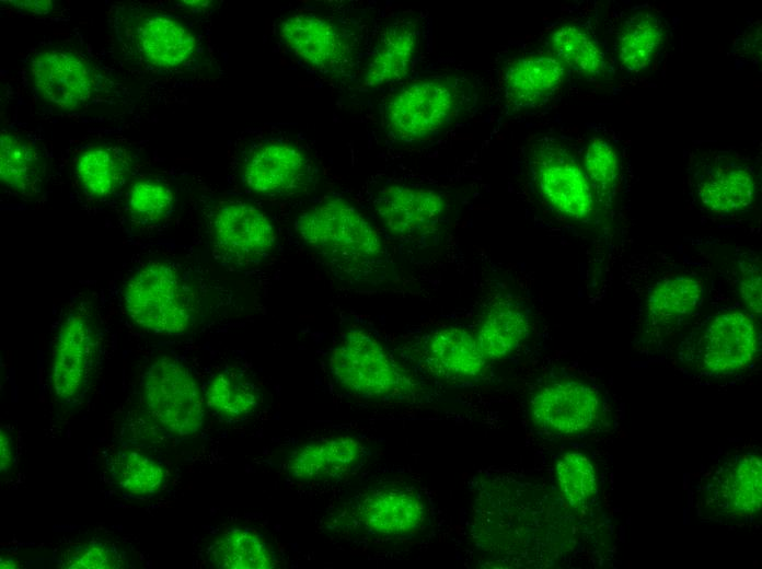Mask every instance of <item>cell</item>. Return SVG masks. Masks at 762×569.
Returning <instances> with one entry per match:
<instances>
[{
	"label": "cell",
	"instance_id": "39",
	"mask_svg": "<svg viewBox=\"0 0 762 569\" xmlns=\"http://www.w3.org/2000/svg\"><path fill=\"white\" fill-rule=\"evenodd\" d=\"M184 7L193 10V11H199L201 9H206L210 5L211 1H182Z\"/></svg>",
	"mask_w": 762,
	"mask_h": 569
},
{
	"label": "cell",
	"instance_id": "18",
	"mask_svg": "<svg viewBox=\"0 0 762 569\" xmlns=\"http://www.w3.org/2000/svg\"><path fill=\"white\" fill-rule=\"evenodd\" d=\"M369 455L367 446L348 434L309 441L287 457L285 469L299 481H330L359 471Z\"/></svg>",
	"mask_w": 762,
	"mask_h": 569
},
{
	"label": "cell",
	"instance_id": "19",
	"mask_svg": "<svg viewBox=\"0 0 762 569\" xmlns=\"http://www.w3.org/2000/svg\"><path fill=\"white\" fill-rule=\"evenodd\" d=\"M708 504L728 516H749L761 509L762 461L754 452L739 454L720 466L706 487Z\"/></svg>",
	"mask_w": 762,
	"mask_h": 569
},
{
	"label": "cell",
	"instance_id": "1",
	"mask_svg": "<svg viewBox=\"0 0 762 569\" xmlns=\"http://www.w3.org/2000/svg\"><path fill=\"white\" fill-rule=\"evenodd\" d=\"M295 229L339 279L367 286L388 279L389 258L380 234L347 200L330 197L310 206L297 216Z\"/></svg>",
	"mask_w": 762,
	"mask_h": 569
},
{
	"label": "cell",
	"instance_id": "13",
	"mask_svg": "<svg viewBox=\"0 0 762 569\" xmlns=\"http://www.w3.org/2000/svg\"><path fill=\"white\" fill-rule=\"evenodd\" d=\"M531 170L542 197L558 213L580 220L592 212L593 195L587 176L558 143L541 141L532 153Z\"/></svg>",
	"mask_w": 762,
	"mask_h": 569
},
{
	"label": "cell",
	"instance_id": "38",
	"mask_svg": "<svg viewBox=\"0 0 762 569\" xmlns=\"http://www.w3.org/2000/svg\"><path fill=\"white\" fill-rule=\"evenodd\" d=\"M1 3L19 12L32 15H46L55 8V1L51 0L2 1Z\"/></svg>",
	"mask_w": 762,
	"mask_h": 569
},
{
	"label": "cell",
	"instance_id": "17",
	"mask_svg": "<svg viewBox=\"0 0 762 569\" xmlns=\"http://www.w3.org/2000/svg\"><path fill=\"white\" fill-rule=\"evenodd\" d=\"M285 45L302 61L323 72L346 69L353 45L345 32L327 19L315 14H292L280 23Z\"/></svg>",
	"mask_w": 762,
	"mask_h": 569
},
{
	"label": "cell",
	"instance_id": "8",
	"mask_svg": "<svg viewBox=\"0 0 762 569\" xmlns=\"http://www.w3.org/2000/svg\"><path fill=\"white\" fill-rule=\"evenodd\" d=\"M100 353L97 327L83 305L71 309L55 337L50 360V385L57 400L68 408L84 400L94 378Z\"/></svg>",
	"mask_w": 762,
	"mask_h": 569
},
{
	"label": "cell",
	"instance_id": "37",
	"mask_svg": "<svg viewBox=\"0 0 762 569\" xmlns=\"http://www.w3.org/2000/svg\"><path fill=\"white\" fill-rule=\"evenodd\" d=\"M18 458V449L14 437L5 428L1 426L0 429V472L1 474H8L15 466Z\"/></svg>",
	"mask_w": 762,
	"mask_h": 569
},
{
	"label": "cell",
	"instance_id": "30",
	"mask_svg": "<svg viewBox=\"0 0 762 569\" xmlns=\"http://www.w3.org/2000/svg\"><path fill=\"white\" fill-rule=\"evenodd\" d=\"M107 471L115 485L127 495L147 497L165 484V469L153 458L132 450H118L106 457Z\"/></svg>",
	"mask_w": 762,
	"mask_h": 569
},
{
	"label": "cell",
	"instance_id": "40",
	"mask_svg": "<svg viewBox=\"0 0 762 569\" xmlns=\"http://www.w3.org/2000/svg\"><path fill=\"white\" fill-rule=\"evenodd\" d=\"M0 567H1V568H15V567H18V566H16V562L14 561L13 558L1 557V559H0Z\"/></svg>",
	"mask_w": 762,
	"mask_h": 569
},
{
	"label": "cell",
	"instance_id": "29",
	"mask_svg": "<svg viewBox=\"0 0 762 569\" xmlns=\"http://www.w3.org/2000/svg\"><path fill=\"white\" fill-rule=\"evenodd\" d=\"M206 406L226 420H243L261 405L257 386L240 372L221 371L207 385Z\"/></svg>",
	"mask_w": 762,
	"mask_h": 569
},
{
	"label": "cell",
	"instance_id": "23",
	"mask_svg": "<svg viewBox=\"0 0 762 569\" xmlns=\"http://www.w3.org/2000/svg\"><path fill=\"white\" fill-rule=\"evenodd\" d=\"M417 48V30L396 22L381 35L365 70L362 84L374 89L397 82L409 72Z\"/></svg>",
	"mask_w": 762,
	"mask_h": 569
},
{
	"label": "cell",
	"instance_id": "20",
	"mask_svg": "<svg viewBox=\"0 0 762 569\" xmlns=\"http://www.w3.org/2000/svg\"><path fill=\"white\" fill-rule=\"evenodd\" d=\"M565 67L552 56L533 55L515 60L504 76L508 106L520 111L538 107L559 90Z\"/></svg>",
	"mask_w": 762,
	"mask_h": 569
},
{
	"label": "cell",
	"instance_id": "11",
	"mask_svg": "<svg viewBox=\"0 0 762 569\" xmlns=\"http://www.w3.org/2000/svg\"><path fill=\"white\" fill-rule=\"evenodd\" d=\"M757 351L753 320L744 312L730 311L709 320L684 356L705 374L725 375L747 368Z\"/></svg>",
	"mask_w": 762,
	"mask_h": 569
},
{
	"label": "cell",
	"instance_id": "35",
	"mask_svg": "<svg viewBox=\"0 0 762 569\" xmlns=\"http://www.w3.org/2000/svg\"><path fill=\"white\" fill-rule=\"evenodd\" d=\"M584 172L593 189L601 197H609L614 190L619 176L615 150L609 141L593 138L584 158Z\"/></svg>",
	"mask_w": 762,
	"mask_h": 569
},
{
	"label": "cell",
	"instance_id": "22",
	"mask_svg": "<svg viewBox=\"0 0 762 569\" xmlns=\"http://www.w3.org/2000/svg\"><path fill=\"white\" fill-rule=\"evenodd\" d=\"M704 287L700 279L676 275L659 280L646 300V324L657 334H668L683 324L698 307Z\"/></svg>",
	"mask_w": 762,
	"mask_h": 569
},
{
	"label": "cell",
	"instance_id": "7",
	"mask_svg": "<svg viewBox=\"0 0 762 569\" xmlns=\"http://www.w3.org/2000/svg\"><path fill=\"white\" fill-rule=\"evenodd\" d=\"M141 398L155 422L174 437L194 436L204 426L205 395L192 372L172 357L157 358L147 368Z\"/></svg>",
	"mask_w": 762,
	"mask_h": 569
},
{
	"label": "cell",
	"instance_id": "33",
	"mask_svg": "<svg viewBox=\"0 0 762 569\" xmlns=\"http://www.w3.org/2000/svg\"><path fill=\"white\" fill-rule=\"evenodd\" d=\"M126 207L132 220L154 225L169 218L174 209V194L155 179H140L127 193Z\"/></svg>",
	"mask_w": 762,
	"mask_h": 569
},
{
	"label": "cell",
	"instance_id": "32",
	"mask_svg": "<svg viewBox=\"0 0 762 569\" xmlns=\"http://www.w3.org/2000/svg\"><path fill=\"white\" fill-rule=\"evenodd\" d=\"M555 472L561 493L570 507L582 508L597 495L596 469L584 453H563L556 462Z\"/></svg>",
	"mask_w": 762,
	"mask_h": 569
},
{
	"label": "cell",
	"instance_id": "5",
	"mask_svg": "<svg viewBox=\"0 0 762 569\" xmlns=\"http://www.w3.org/2000/svg\"><path fill=\"white\" fill-rule=\"evenodd\" d=\"M124 306L139 327L158 335H181L196 321L193 293L171 264L154 260L139 268L124 289Z\"/></svg>",
	"mask_w": 762,
	"mask_h": 569
},
{
	"label": "cell",
	"instance_id": "27",
	"mask_svg": "<svg viewBox=\"0 0 762 569\" xmlns=\"http://www.w3.org/2000/svg\"><path fill=\"white\" fill-rule=\"evenodd\" d=\"M207 557L211 565L222 569H272L278 566L268 542L249 527L223 531L209 545Z\"/></svg>",
	"mask_w": 762,
	"mask_h": 569
},
{
	"label": "cell",
	"instance_id": "2",
	"mask_svg": "<svg viewBox=\"0 0 762 569\" xmlns=\"http://www.w3.org/2000/svg\"><path fill=\"white\" fill-rule=\"evenodd\" d=\"M109 25L122 57L136 68L163 74L189 65L198 50L193 31L180 20L137 4L115 5Z\"/></svg>",
	"mask_w": 762,
	"mask_h": 569
},
{
	"label": "cell",
	"instance_id": "34",
	"mask_svg": "<svg viewBox=\"0 0 762 569\" xmlns=\"http://www.w3.org/2000/svg\"><path fill=\"white\" fill-rule=\"evenodd\" d=\"M58 567L67 569H118L126 567V557L113 543L94 539L69 546L61 554Z\"/></svg>",
	"mask_w": 762,
	"mask_h": 569
},
{
	"label": "cell",
	"instance_id": "3",
	"mask_svg": "<svg viewBox=\"0 0 762 569\" xmlns=\"http://www.w3.org/2000/svg\"><path fill=\"white\" fill-rule=\"evenodd\" d=\"M331 375L347 392L382 402H415L425 388L370 333L345 332L328 357Z\"/></svg>",
	"mask_w": 762,
	"mask_h": 569
},
{
	"label": "cell",
	"instance_id": "15",
	"mask_svg": "<svg viewBox=\"0 0 762 569\" xmlns=\"http://www.w3.org/2000/svg\"><path fill=\"white\" fill-rule=\"evenodd\" d=\"M407 356L428 375L454 382L478 379L488 362L474 335L457 326L437 328L422 335L409 346Z\"/></svg>",
	"mask_w": 762,
	"mask_h": 569
},
{
	"label": "cell",
	"instance_id": "25",
	"mask_svg": "<svg viewBox=\"0 0 762 569\" xmlns=\"http://www.w3.org/2000/svg\"><path fill=\"white\" fill-rule=\"evenodd\" d=\"M0 181L20 196L31 197L39 193L45 181V161L30 139L12 131H1Z\"/></svg>",
	"mask_w": 762,
	"mask_h": 569
},
{
	"label": "cell",
	"instance_id": "28",
	"mask_svg": "<svg viewBox=\"0 0 762 569\" xmlns=\"http://www.w3.org/2000/svg\"><path fill=\"white\" fill-rule=\"evenodd\" d=\"M665 38L663 24L650 12H638L626 20L617 38V56L626 72L646 69Z\"/></svg>",
	"mask_w": 762,
	"mask_h": 569
},
{
	"label": "cell",
	"instance_id": "26",
	"mask_svg": "<svg viewBox=\"0 0 762 569\" xmlns=\"http://www.w3.org/2000/svg\"><path fill=\"white\" fill-rule=\"evenodd\" d=\"M74 173L89 197L105 199L125 184L130 173V160L118 147L92 146L77 158Z\"/></svg>",
	"mask_w": 762,
	"mask_h": 569
},
{
	"label": "cell",
	"instance_id": "12",
	"mask_svg": "<svg viewBox=\"0 0 762 569\" xmlns=\"http://www.w3.org/2000/svg\"><path fill=\"white\" fill-rule=\"evenodd\" d=\"M603 416V402L590 385L576 380L550 382L530 400V417L541 431L574 437L591 431Z\"/></svg>",
	"mask_w": 762,
	"mask_h": 569
},
{
	"label": "cell",
	"instance_id": "9",
	"mask_svg": "<svg viewBox=\"0 0 762 569\" xmlns=\"http://www.w3.org/2000/svg\"><path fill=\"white\" fill-rule=\"evenodd\" d=\"M461 92L455 83L446 79H427L402 88L385 106L389 132L404 142L440 133L460 114Z\"/></svg>",
	"mask_w": 762,
	"mask_h": 569
},
{
	"label": "cell",
	"instance_id": "16",
	"mask_svg": "<svg viewBox=\"0 0 762 569\" xmlns=\"http://www.w3.org/2000/svg\"><path fill=\"white\" fill-rule=\"evenodd\" d=\"M373 205L385 230L402 240L434 234L448 214V201L443 194L403 184L381 188Z\"/></svg>",
	"mask_w": 762,
	"mask_h": 569
},
{
	"label": "cell",
	"instance_id": "21",
	"mask_svg": "<svg viewBox=\"0 0 762 569\" xmlns=\"http://www.w3.org/2000/svg\"><path fill=\"white\" fill-rule=\"evenodd\" d=\"M530 330L527 307L513 298L500 297L484 311L474 337L487 360H498L521 347Z\"/></svg>",
	"mask_w": 762,
	"mask_h": 569
},
{
	"label": "cell",
	"instance_id": "10",
	"mask_svg": "<svg viewBox=\"0 0 762 569\" xmlns=\"http://www.w3.org/2000/svg\"><path fill=\"white\" fill-rule=\"evenodd\" d=\"M210 236L217 259L233 269L261 264L277 243L276 230L266 213L239 199L217 206L210 218Z\"/></svg>",
	"mask_w": 762,
	"mask_h": 569
},
{
	"label": "cell",
	"instance_id": "14",
	"mask_svg": "<svg viewBox=\"0 0 762 569\" xmlns=\"http://www.w3.org/2000/svg\"><path fill=\"white\" fill-rule=\"evenodd\" d=\"M242 177L252 191L267 197H290L314 185L312 162L297 147L266 141L252 148L243 166Z\"/></svg>",
	"mask_w": 762,
	"mask_h": 569
},
{
	"label": "cell",
	"instance_id": "36",
	"mask_svg": "<svg viewBox=\"0 0 762 569\" xmlns=\"http://www.w3.org/2000/svg\"><path fill=\"white\" fill-rule=\"evenodd\" d=\"M740 294L754 314L761 313V271L757 264H746L740 267Z\"/></svg>",
	"mask_w": 762,
	"mask_h": 569
},
{
	"label": "cell",
	"instance_id": "31",
	"mask_svg": "<svg viewBox=\"0 0 762 569\" xmlns=\"http://www.w3.org/2000/svg\"><path fill=\"white\" fill-rule=\"evenodd\" d=\"M550 43L555 58L575 72L600 76L607 70V60L599 45L576 25L557 27Z\"/></svg>",
	"mask_w": 762,
	"mask_h": 569
},
{
	"label": "cell",
	"instance_id": "6",
	"mask_svg": "<svg viewBox=\"0 0 762 569\" xmlns=\"http://www.w3.org/2000/svg\"><path fill=\"white\" fill-rule=\"evenodd\" d=\"M427 521L422 497L404 486H379L349 498L327 520L332 529L380 538L417 533Z\"/></svg>",
	"mask_w": 762,
	"mask_h": 569
},
{
	"label": "cell",
	"instance_id": "4",
	"mask_svg": "<svg viewBox=\"0 0 762 569\" xmlns=\"http://www.w3.org/2000/svg\"><path fill=\"white\" fill-rule=\"evenodd\" d=\"M32 91L47 107L64 114L83 113L109 101L114 83L83 54L46 47L28 62Z\"/></svg>",
	"mask_w": 762,
	"mask_h": 569
},
{
	"label": "cell",
	"instance_id": "24",
	"mask_svg": "<svg viewBox=\"0 0 762 569\" xmlns=\"http://www.w3.org/2000/svg\"><path fill=\"white\" fill-rule=\"evenodd\" d=\"M755 191L752 173L736 163L707 166L697 183L701 202L716 213H735L748 209L754 201Z\"/></svg>",
	"mask_w": 762,
	"mask_h": 569
}]
</instances>
